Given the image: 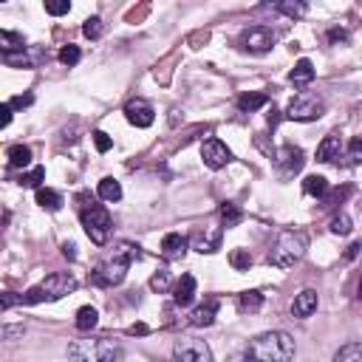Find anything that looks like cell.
I'll list each match as a JSON object with an SVG mask.
<instances>
[{"label":"cell","instance_id":"1","mask_svg":"<svg viewBox=\"0 0 362 362\" xmlns=\"http://www.w3.org/2000/svg\"><path fill=\"white\" fill-rule=\"evenodd\" d=\"M139 258H142V252H139V246H136V244H127V241L116 244V246L94 266V272H90V283L102 286V289L119 286V283L125 281V275H127L130 263L139 260Z\"/></svg>","mask_w":362,"mask_h":362},{"label":"cell","instance_id":"2","mask_svg":"<svg viewBox=\"0 0 362 362\" xmlns=\"http://www.w3.org/2000/svg\"><path fill=\"white\" fill-rule=\"evenodd\" d=\"M77 204H79V221H82L85 235L94 241L97 246H105L108 238H111V230H113L111 212H108L102 204H97L88 193H79V196H77Z\"/></svg>","mask_w":362,"mask_h":362},{"label":"cell","instance_id":"3","mask_svg":"<svg viewBox=\"0 0 362 362\" xmlns=\"http://www.w3.org/2000/svg\"><path fill=\"white\" fill-rule=\"evenodd\" d=\"M71 362H122L125 348L111 337H85L68 345Z\"/></svg>","mask_w":362,"mask_h":362},{"label":"cell","instance_id":"4","mask_svg":"<svg viewBox=\"0 0 362 362\" xmlns=\"http://www.w3.org/2000/svg\"><path fill=\"white\" fill-rule=\"evenodd\" d=\"M249 354L258 362H292L294 340L286 331H263L249 343Z\"/></svg>","mask_w":362,"mask_h":362},{"label":"cell","instance_id":"5","mask_svg":"<svg viewBox=\"0 0 362 362\" xmlns=\"http://www.w3.org/2000/svg\"><path fill=\"white\" fill-rule=\"evenodd\" d=\"M306 249H308V235L303 230H283L278 235V241L269 249V263L281 266V269H289L306 255Z\"/></svg>","mask_w":362,"mask_h":362},{"label":"cell","instance_id":"6","mask_svg":"<svg viewBox=\"0 0 362 362\" xmlns=\"http://www.w3.org/2000/svg\"><path fill=\"white\" fill-rule=\"evenodd\" d=\"M77 292V278L68 275V272H54L49 275L42 283L31 286L26 294H23V303L26 306H37V303H54V300H63L65 294Z\"/></svg>","mask_w":362,"mask_h":362},{"label":"cell","instance_id":"7","mask_svg":"<svg viewBox=\"0 0 362 362\" xmlns=\"http://www.w3.org/2000/svg\"><path fill=\"white\" fill-rule=\"evenodd\" d=\"M323 113H326V102L317 94H311V90H300L286 105V119H294V122H314Z\"/></svg>","mask_w":362,"mask_h":362},{"label":"cell","instance_id":"8","mask_svg":"<svg viewBox=\"0 0 362 362\" xmlns=\"http://www.w3.org/2000/svg\"><path fill=\"white\" fill-rule=\"evenodd\" d=\"M173 362H215V359H212V351L204 340L181 337L173 345Z\"/></svg>","mask_w":362,"mask_h":362},{"label":"cell","instance_id":"9","mask_svg":"<svg viewBox=\"0 0 362 362\" xmlns=\"http://www.w3.org/2000/svg\"><path fill=\"white\" fill-rule=\"evenodd\" d=\"M275 31H272L269 26H252L241 34V45L249 52V54H266L272 52V45H275Z\"/></svg>","mask_w":362,"mask_h":362},{"label":"cell","instance_id":"10","mask_svg":"<svg viewBox=\"0 0 362 362\" xmlns=\"http://www.w3.org/2000/svg\"><path fill=\"white\" fill-rule=\"evenodd\" d=\"M221 238H223L221 226H204V230H196L190 235V246L201 255H212V252L221 249Z\"/></svg>","mask_w":362,"mask_h":362},{"label":"cell","instance_id":"11","mask_svg":"<svg viewBox=\"0 0 362 362\" xmlns=\"http://www.w3.org/2000/svg\"><path fill=\"white\" fill-rule=\"evenodd\" d=\"M201 159H204V164L210 170H221V167H226V164L233 162V153H230V148H226L221 139H210L201 148Z\"/></svg>","mask_w":362,"mask_h":362},{"label":"cell","instance_id":"12","mask_svg":"<svg viewBox=\"0 0 362 362\" xmlns=\"http://www.w3.org/2000/svg\"><path fill=\"white\" fill-rule=\"evenodd\" d=\"M125 116H127V122H130L133 127H150V125L156 122V111H153V105L145 102V100H133V102H127Z\"/></svg>","mask_w":362,"mask_h":362},{"label":"cell","instance_id":"13","mask_svg":"<svg viewBox=\"0 0 362 362\" xmlns=\"http://www.w3.org/2000/svg\"><path fill=\"white\" fill-rule=\"evenodd\" d=\"M218 308H221V300H218V297H207L204 303H198V306L193 308V314H190V326H196V329L212 326Z\"/></svg>","mask_w":362,"mask_h":362},{"label":"cell","instance_id":"14","mask_svg":"<svg viewBox=\"0 0 362 362\" xmlns=\"http://www.w3.org/2000/svg\"><path fill=\"white\" fill-rule=\"evenodd\" d=\"M187 246H190V238L178 235V233H170L162 241V258L164 260H181V258L187 255Z\"/></svg>","mask_w":362,"mask_h":362},{"label":"cell","instance_id":"15","mask_svg":"<svg viewBox=\"0 0 362 362\" xmlns=\"http://www.w3.org/2000/svg\"><path fill=\"white\" fill-rule=\"evenodd\" d=\"M278 167L283 170V175H294L303 167V150L294 145H283L278 153Z\"/></svg>","mask_w":362,"mask_h":362},{"label":"cell","instance_id":"16","mask_svg":"<svg viewBox=\"0 0 362 362\" xmlns=\"http://www.w3.org/2000/svg\"><path fill=\"white\" fill-rule=\"evenodd\" d=\"M317 311V292L314 289H303L294 303H292V314L297 317V320H306V317H311Z\"/></svg>","mask_w":362,"mask_h":362},{"label":"cell","instance_id":"17","mask_svg":"<svg viewBox=\"0 0 362 362\" xmlns=\"http://www.w3.org/2000/svg\"><path fill=\"white\" fill-rule=\"evenodd\" d=\"M196 300V278L193 275H181V281L175 283V289H173V303L175 306H190Z\"/></svg>","mask_w":362,"mask_h":362},{"label":"cell","instance_id":"18","mask_svg":"<svg viewBox=\"0 0 362 362\" xmlns=\"http://www.w3.org/2000/svg\"><path fill=\"white\" fill-rule=\"evenodd\" d=\"M340 153H343L340 133H329L320 142V148H317V162H334V159H340Z\"/></svg>","mask_w":362,"mask_h":362},{"label":"cell","instance_id":"19","mask_svg":"<svg viewBox=\"0 0 362 362\" xmlns=\"http://www.w3.org/2000/svg\"><path fill=\"white\" fill-rule=\"evenodd\" d=\"M311 79H314V65H311V60H297V65H294L292 74H289V82H292L294 88H306V85H311Z\"/></svg>","mask_w":362,"mask_h":362},{"label":"cell","instance_id":"20","mask_svg":"<svg viewBox=\"0 0 362 362\" xmlns=\"http://www.w3.org/2000/svg\"><path fill=\"white\" fill-rule=\"evenodd\" d=\"M100 326V311L94 308V306H82L79 311H77V329L82 331V334H90Z\"/></svg>","mask_w":362,"mask_h":362},{"label":"cell","instance_id":"21","mask_svg":"<svg viewBox=\"0 0 362 362\" xmlns=\"http://www.w3.org/2000/svg\"><path fill=\"white\" fill-rule=\"evenodd\" d=\"M0 49H3V57H15V52H26V40L15 31H0Z\"/></svg>","mask_w":362,"mask_h":362},{"label":"cell","instance_id":"22","mask_svg":"<svg viewBox=\"0 0 362 362\" xmlns=\"http://www.w3.org/2000/svg\"><path fill=\"white\" fill-rule=\"evenodd\" d=\"M37 204L42 207V210H49V212H57L65 201H63V196L57 193V190H49V187H40L37 190Z\"/></svg>","mask_w":362,"mask_h":362},{"label":"cell","instance_id":"23","mask_svg":"<svg viewBox=\"0 0 362 362\" xmlns=\"http://www.w3.org/2000/svg\"><path fill=\"white\" fill-rule=\"evenodd\" d=\"M303 190H306V196L326 198V196H329V181H326L323 175H306V181H303Z\"/></svg>","mask_w":362,"mask_h":362},{"label":"cell","instance_id":"24","mask_svg":"<svg viewBox=\"0 0 362 362\" xmlns=\"http://www.w3.org/2000/svg\"><path fill=\"white\" fill-rule=\"evenodd\" d=\"M100 198L102 201H111V204H116L119 198H122V184H119V181L116 178H102L100 181Z\"/></svg>","mask_w":362,"mask_h":362},{"label":"cell","instance_id":"25","mask_svg":"<svg viewBox=\"0 0 362 362\" xmlns=\"http://www.w3.org/2000/svg\"><path fill=\"white\" fill-rule=\"evenodd\" d=\"M260 306H263V294H260L258 289L244 292V294L238 297V308H241L244 314H255V311H260Z\"/></svg>","mask_w":362,"mask_h":362},{"label":"cell","instance_id":"26","mask_svg":"<svg viewBox=\"0 0 362 362\" xmlns=\"http://www.w3.org/2000/svg\"><path fill=\"white\" fill-rule=\"evenodd\" d=\"M266 102H269L266 94H244V97H238V108H241L244 113H255V111H260Z\"/></svg>","mask_w":362,"mask_h":362},{"label":"cell","instance_id":"27","mask_svg":"<svg viewBox=\"0 0 362 362\" xmlns=\"http://www.w3.org/2000/svg\"><path fill=\"white\" fill-rule=\"evenodd\" d=\"M218 212H221V221H223L226 230H230V226H238V223H241V218H244V212H241L233 201H223Z\"/></svg>","mask_w":362,"mask_h":362},{"label":"cell","instance_id":"28","mask_svg":"<svg viewBox=\"0 0 362 362\" xmlns=\"http://www.w3.org/2000/svg\"><path fill=\"white\" fill-rule=\"evenodd\" d=\"M334 362H362V343H348L334 354Z\"/></svg>","mask_w":362,"mask_h":362},{"label":"cell","instance_id":"29","mask_svg":"<svg viewBox=\"0 0 362 362\" xmlns=\"http://www.w3.org/2000/svg\"><path fill=\"white\" fill-rule=\"evenodd\" d=\"M9 164L12 167H29L31 164V148H26V145L9 148Z\"/></svg>","mask_w":362,"mask_h":362},{"label":"cell","instance_id":"30","mask_svg":"<svg viewBox=\"0 0 362 362\" xmlns=\"http://www.w3.org/2000/svg\"><path fill=\"white\" fill-rule=\"evenodd\" d=\"M343 159H345V167L362 164V136H356V139L348 142V150L343 153Z\"/></svg>","mask_w":362,"mask_h":362},{"label":"cell","instance_id":"31","mask_svg":"<svg viewBox=\"0 0 362 362\" xmlns=\"http://www.w3.org/2000/svg\"><path fill=\"white\" fill-rule=\"evenodd\" d=\"M329 230H331L334 235H351L354 223H351V218H348L345 212H340V215H334V218H331V226H329Z\"/></svg>","mask_w":362,"mask_h":362},{"label":"cell","instance_id":"32","mask_svg":"<svg viewBox=\"0 0 362 362\" xmlns=\"http://www.w3.org/2000/svg\"><path fill=\"white\" fill-rule=\"evenodd\" d=\"M42 178H45V167H34V170H29V173L20 175L17 184H20V187H37V190H40V181H42Z\"/></svg>","mask_w":362,"mask_h":362},{"label":"cell","instance_id":"33","mask_svg":"<svg viewBox=\"0 0 362 362\" xmlns=\"http://www.w3.org/2000/svg\"><path fill=\"white\" fill-rule=\"evenodd\" d=\"M170 283H173V278H170V272L167 269H159V272H153V278H150V289L153 292H167L170 289Z\"/></svg>","mask_w":362,"mask_h":362},{"label":"cell","instance_id":"34","mask_svg":"<svg viewBox=\"0 0 362 362\" xmlns=\"http://www.w3.org/2000/svg\"><path fill=\"white\" fill-rule=\"evenodd\" d=\"M102 31H105V23H102L100 17H88L85 26H82V34H85L88 40H100Z\"/></svg>","mask_w":362,"mask_h":362},{"label":"cell","instance_id":"35","mask_svg":"<svg viewBox=\"0 0 362 362\" xmlns=\"http://www.w3.org/2000/svg\"><path fill=\"white\" fill-rule=\"evenodd\" d=\"M230 263H233L238 272H246V269L252 266V255H249V249H235V252L230 255Z\"/></svg>","mask_w":362,"mask_h":362},{"label":"cell","instance_id":"36","mask_svg":"<svg viewBox=\"0 0 362 362\" xmlns=\"http://www.w3.org/2000/svg\"><path fill=\"white\" fill-rule=\"evenodd\" d=\"M82 60V52L77 49V45H65V49L60 52V63L63 65H77Z\"/></svg>","mask_w":362,"mask_h":362},{"label":"cell","instance_id":"37","mask_svg":"<svg viewBox=\"0 0 362 362\" xmlns=\"http://www.w3.org/2000/svg\"><path fill=\"white\" fill-rule=\"evenodd\" d=\"M275 9L283 12V15H289V17H300V15H306V3H275Z\"/></svg>","mask_w":362,"mask_h":362},{"label":"cell","instance_id":"38","mask_svg":"<svg viewBox=\"0 0 362 362\" xmlns=\"http://www.w3.org/2000/svg\"><path fill=\"white\" fill-rule=\"evenodd\" d=\"M94 145H97L100 153H108V150L113 148V139H111V136H108L105 130H97V133H94Z\"/></svg>","mask_w":362,"mask_h":362},{"label":"cell","instance_id":"39","mask_svg":"<svg viewBox=\"0 0 362 362\" xmlns=\"http://www.w3.org/2000/svg\"><path fill=\"white\" fill-rule=\"evenodd\" d=\"M45 12L54 15V17H60V15H68V12H71V3H68V0H63V3H45Z\"/></svg>","mask_w":362,"mask_h":362},{"label":"cell","instance_id":"40","mask_svg":"<svg viewBox=\"0 0 362 362\" xmlns=\"http://www.w3.org/2000/svg\"><path fill=\"white\" fill-rule=\"evenodd\" d=\"M15 303H23V294H20V297H17V294H15V292H6V294H3V297H0V306H3V311H9V308H12V306H15Z\"/></svg>","mask_w":362,"mask_h":362},{"label":"cell","instance_id":"41","mask_svg":"<svg viewBox=\"0 0 362 362\" xmlns=\"http://www.w3.org/2000/svg\"><path fill=\"white\" fill-rule=\"evenodd\" d=\"M12 111H15V108H12L9 102H6V105H0V113H3V116H0V127H6V125L12 122Z\"/></svg>","mask_w":362,"mask_h":362},{"label":"cell","instance_id":"42","mask_svg":"<svg viewBox=\"0 0 362 362\" xmlns=\"http://www.w3.org/2000/svg\"><path fill=\"white\" fill-rule=\"evenodd\" d=\"M31 102H34V97H31V94H26V97H15L9 105H12V108H29Z\"/></svg>","mask_w":362,"mask_h":362},{"label":"cell","instance_id":"43","mask_svg":"<svg viewBox=\"0 0 362 362\" xmlns=\"http://www.w3.org/2000/svg\"><path fill=\"white\" fill-rule=\"evenodd\" d=\"M23 334V326H3V337L6 340H15V337H20Z\"/></svg>","mask_w":362,"mask_h":362},{"label":"cell","instance_id":"44","mask_svg":"<svg viewBox=\"0 0 362 362\" xmlns=\"http://www.w3.org/2000/svg\"><path fill=\"white\" fill-rule=\"evenodd\" d=\"M226 362H258V359L246 351V354H233V356H226Z\"/></svg>","mask_w":362,"mask_h":362},{"label":"cell","instance_id":"45","mask_svg":"<svg viewBox=\"0 0 362 362\" xmlns=\"http://www.w3.org/2000/svg\"><path fill=\"white\" fill-rule=\"evenodd\" d=\"M329 40H331V42H348V34L340 31V29H331V31H329Z\"/></svg>","mask_w":362,"mask_h":362},{"label":"cell","instance_id":"46","mask_svg":"<svg viewBox=\"0 0 362 362\" xmlns=\"http://www.w3.org/2000/svg\"><path fill=\"white\" fill-rule=\"evenodd\" d=\"M148 331H150V329H148L145 323H136V326L127 329V334H148Z\"/></svg>","mask_w":362,"mask_h":362},{"label":"cell","instance_id":"47","mask_svg":"<svg viewBox=\"0 0 362 362\" xmlns=\"http://www.w3.org/2000/svg\"><path fill=\"white\" fill-rule=\"evenodd\" d=\"M63 255H65L68 260H74V258H77V246H74V244H63Z\"/></svg>","mask_w":362,"mask_h":362},{"label":"cell","instance_id":"48","mask_svg":"<svg viewBox=\"0 0 362 362\" xmlns=\"http://www.w3.org/2000/svg\"><path fill=\"white\" fill-rule=\"evenodd\" d=\"M359 249H362V244H351L348 252H345V260H354V258L359 255Z\"/></svg>","mask_w":362,"mask_h":362},{"label":"cell","instance_id":"49","mask_svg":"<svg viewBox=\"0 0 362 362\" xmlns=\"http://www.w3.org/2000/svg\"><path fill=\"white\" fill-rule=\"evenodd\" d=\"M359 300H362V281H359Z\"/></svg>","mask_w":362,"mask_h":362}]
</instances>
